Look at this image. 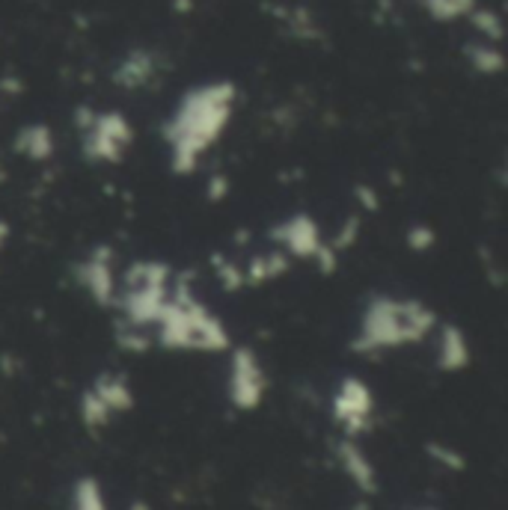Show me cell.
I'll return each instance as SVG.
<instances>
[]
</instances>
